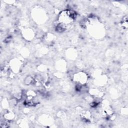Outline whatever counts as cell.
Segmentation results:
<instances>
[{
  "label": "cell",
  "mask_w": 128,
  "mask_h": 128,
  "mask_svg": "<svg viewBox=\"0 0 128 128\" xmlns=\"http://www.w3.org/2000/svg\"><path fill=\"white\" fill-rule=\"evenodd\" d=\"M76 17V12L71 10H66L60 12L58 16V23L68 26L72 23Z\"/></svg>",
  "instance_id": "cell-1"
},
{
  "label": "cell",
  "mask_w": 128,
  "mask_h": 128,
  "mask_svg": "<svg viewBox=\"0 0 128 128\" xmlns=\"http://www.w3.org/2000/svg\"><path fill=\"white\" fill-rule=\"evenodd\" d=\"M72 79L76 84L84 86L88 82V76L84 72H78L73 75Z\"/></svg>",
  "instance_id": "cell-2"
},
{
  "label": "cell",
  "mask_w": 128,
  "mask_h": 128,
  "mask_svg": "<svg viewBox=\"0 0 128 128\" xmlns=\"http://www.w3.org/2000/svg\"><path fill=\"white\" fill-rule=\"evenodd\" d=\"M21 66L20 61L16 58H14L11 60L10 64V66L12 70V72L17 73L20 70Z\"/></svg>",
  "instance_id": "cell-3"
},
{
  "label": "cell",
  "mask_w": 128,
  "mask_h": 128,
  "mask_svg": "<svg viewBox=\"0 0 128 128\" xmlns=\"http://www.w3.org/2000/svg\"><path fill=\"white\" fill-rule=\"evenodd\" d=\"M34 34L32 30L30 28L24 30L23 31V36L27 40H31L34 36Z\"/></svg>",
  "instance_id": "cell-4"
},
{
  "label": "cell",
  "mask_w": 128,
  "mask_h": 128,
  "mask_svg": "<svg viewBox=\"0 0 128 128\" xmlns=\"http://www.w3.org/2000/svg\"><path fill=\"white\" fill-rule=\"evenodd\" d=\"M4 116L5 119L6 120L10 121V120H12L14 118V114L12 112H8L4 114Z\"/></svg>",
  "instance_id": "cell-5"
}]
</instances>
